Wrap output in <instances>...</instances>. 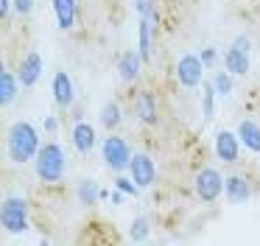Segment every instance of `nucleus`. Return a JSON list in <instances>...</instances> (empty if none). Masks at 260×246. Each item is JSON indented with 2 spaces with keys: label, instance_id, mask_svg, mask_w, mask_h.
<instances>
[{
  "label": "nucleus",
  "instance_id": "1",
  "mask_svg": "<svg viewBox=\"0 0 260 246\" xmlns=\"http://www.w3.org/2000/svg\"><path fill=\"white\" fill-rule=\"evenodd\" d=\"M42 148V137L37 132V126H31L28 120H17L9 126L6 134V151H9V160L23 165V162L34 160Z\"/></svg>",
  "mask_w": 260,
  "mask_h": 246
},
{
  "label": "nucleus",
  "instance_id": "2",
  "mask_svg": "<svg viewBox=\"0 0 260 246\" xmlns=\"http://www.w3.org/2000/svg\"><path fill=\"white\" fill-rule=\"evenodd\" d=\"M34 171H37V179L42 184H56L62 182L64 171H68V160H64V151L59 143H42L40 154L34 157Z\"/></svg>",
  "mask_w": 260,
  "mask_h": 246
},
{
  "label": "nucleus",
  "instance_id": "3",
  "mask_svg": "<svg viewBox=\"0 0 260 246\" xmlns=\"http://www.w3.org/2000/svg\"><path fill=\"white\" fill-rule=\"evenodd\" d=\"M0 224L12 235H23L28 229V201L23 196H6L0 207Z\"/></svg>",
  "mask_w": 260,
  "mask_h": 246
},
{
  "label": "nucleus",
  "instance_id": "4",
  "mask_svg": "<svg viewBox=\"0 0 260 246\" xmlns=\"http://www.w3.org/2000/svg\"><path fill=\"white\" fill-rule=\"evenodd\" d=\"M101 157H104V165H107L109 171L123 173V171H129V162L135 154H132L129 143H126L120 134H109L101 143Z\"/></svg>",
  "mask_w": 260,
  "mask_h": 246
},
{
  "label": "nucleus",
  "instance_id": "5",
  "mask_svg": "<svg viewBox=\"0 0 260 246\" xmlns=\"http://www.w3.org/2000/svg\"><path fill=\"white\" fill-rule=\"evenodd\" d=\"M224 179L226 176H221L218 168L204 165V168H199L196 179H193V190H196V196L204 204H213V201H218V196L224 193Z\"/></svg>",
  "mask_w": 260,
  "mask_h": 246
},
{
  "label": "nucleus",
  "instance_id": "6",
  "mask_svg": "<svg viewBox=\"0 0 260 246\" xmlns=\"http://www.w3.org/2000/svg\"><path fill=\"white\" fill-rule=\"evenodd\" d=\"M176 78H179V84L185 89H193V87H199L202 84V78H204V62H202V56H196V53H185L179 62H176Z\"/></svg>",
  "mask_w": 260,
  "mask_h": 246
},
{
  "label": "nucleus",
  "instance_id": "7",
  "mask_svg": "<svg viewBox=\"0 0 260 246\" xmlns=\"http://www.w3.org/2000/svg\"><path fill=\"white\" fill-rule=\"evenodd\" d=\"M129 176L140 184V190H146L157 182V165H154V160L148 154H140V151H137L129 162Z\"/></svg>",
  "mask_w": 260,
  "mask_h": 246
},
{
  "label": "nucleus",
  "instance_id": "8",
  "mask_svg": "<svg viewBox=\"0 0 260 246\" xmlns=\"http://www.w3.org/2000/svg\"><path fill=\"white\" fill-rule=\"evenodd\" d=\"M241 137H238V132H230V129H221L218 134H215V157H218L221 162H226V165H232V162L241 160Z\"/></svg>",
  "mask_w": 260,
  "mask_h": 246
},
{
  "label": "nucleus",
  "instance_id": "9",
  "mask_svg": "<svg viewBox=\"0 0 260 246\" xmlns=\"http://www.w3.org/2000/svg\"><path fill=\"white\" fill-rule=\"evenodd\" d=\"M132 109H135V117H137L140 123H146V126H157L159 109H157V98H154V93H148V89H140V93H135Z\"/></svg>",
  "mask_w": 260,
  "mask_h": 246
},
{
  "label": "nucleus",
  "instance_id": "10",
  "mask_svg": "<svg viewBox=\"0 0 260 246\" xmlns=\"http://www.w3.org/2000/svg\"><path fill=\"white\" fill-rule=\"evenodd\" d=\"M42 70H45V65H42V56L37 53V50L25 53L23 59H20V65H17V78H20V84H23V87H34V84L42 78Z\"/></svg>",
  "mask_w": 260,
  "mask_h": 246
},
{
  "label": "nucleus",
  "instance_id": "11",
  "mask_svg": "<svg viewBox=\"0 0 260 246\" xmlns=\"http://www.w3.org/2000/svg\"><path fill=\"white\" fill-rule=\"evenodd\" d=\"M224 196L230 199V204H246L252 199V184L241 173H230L224 179Z\"/></svg>",
  "mask_w": 260,
  "mask_h": 246
},
{
  "label": "nucleus",
  "instance_id": "12",
  "mask_svg": "<svg viewBox=\"0 0 260 246\" xmlns=\"http://www.w3.org/2000/svg\"><path fill=\"white\" fill-rule=\"evenodd\" d=\"M143 65H146V59H143L140 50H126V53H120L118 56V76H120V81H126V84L137 81Z\"/></svg>",
  "mask_w": 260,
  "mask_h": 246
},
{
  "label": "nucleus",
  "instance_id": "13",
  "mask_svg": "<svg viewBox=\"0 0 260 246\" xmlns=\"http://www.w3.org/2000/svg\"><path fill=\"white\" fill-rule=\"evenodd\" d=\"M51 95L59 106H73L76 101V87H73V78L68 76L64 70H59L53 76V84H51Z\"/></svg>",
  "mask_w": 260,
  "mask_h": 246
},
{
  "label": "nucleus",
  "instance_id": "14",
  "mask_svg": "<svg viewBox=\"0 0 260 246\" xmlns=\"http://www.w3.org/2000/svg\"><path fill=\"white\" fill-rule=\"evenodd\" d=\"M249 67H252V59H249V50L238 48V45H230L224 53V70H230L232 76H246Z\"/></svg>",
  "mask_w": 260,
  "mask_h": 246
},
{
  "label": "nucleus",
  "instance_id": "15",
  "mask_svg": "<svg viewBox=\"0 0 260 246\" xmlns=\"http://www.w3.org/2000/svg\"><path fill=\"white\" fill-rule=\"evenodd\" d=\"M53 17H56V25L62 31H70L76 25V17H79V3L76 0H51Z\"/></svg>",
  "mask_w": 260,
  "mask_h": 246
},
{
  "label": "nucleus",
  "instance_id": "16",
  "mask_svg": "<svg viewBox=\"0 0 260 246\" xmlns=\"http://www.w3.org/2000/svg\"><path fill=\"white\" fill-rule=\"evenodd\" d=\"M70 140H73V148L81 151V154H90L95 148V129L90 126L87 120H79L70 132Z\"/></svg>",
  "mask_w": 260,
  "mask_h": 246
},
{
  "label": "nucleus",
  "instance_id": "17",
  "mask_svg": "<svg viewBox=\"0 0 260 246\" xmlns=\"http://www.w3.org/2000/svg\"><path fill=\"white\" fill-rule=\"evenodd\" d=\"M17 87H23L20 78H17V73L0 67V106H3V109L17 101Z\"/></svg>",
  "mask_w": 260,
  "mask_h": 246
},
{
  "label": "nucleus",
  "instance_id": "18",
  "mask_svg": "<svg viewBox=\"0 0 260 246\" xmlns=\"http://www.w3.org/2000/svg\"><path fill=\"white\" fill-rule=\"evenodd\" d=\"M238 137H241L243 148H249L252 154H260V123L246 117L238 123Z\"/></svg>",
  "mask_w": 260,
  "mask_h": 246
},
{
  "label": "nucleus",
  "instance_id": "19",
  "mask_svg": "<svg viewBox=\"0 0 260 246\" xmlns=\"http://www.w3.org/2000/svg\"><path fill=\"white\" fill-rule=\"evenodd\" d=\"M76 199H79V204L84 207H92L98 199H101V188H98L92 179H81L79 188H76Z\"/></svg>",
  "mask_w": 260,
  "mask_h": 246
},
{
  "label": "nucleus",
  "instance_id": "20",
  "mask_svg": "<svg viewBox=\"0 0 260 246\" xmlns=\"http://www.w3.org/2000/svg\"><path fill=\"white\" fill-rule=\"evenodd\" d=\"M120 120H123V109H120L118 101L104 104V109H101V126L109 129V132H115V129L120 126Z\"/></svg>",
  "mask_w": 260,
  "mask_h": 246
},
{
  "label": "nucleus",
  "instance_id": "21",
  "mask_svg": "<svg viewBox=\"0 0 260 246\" xmlns=\"http://www.w3.org/2000/svg\"><path fill=\"white\" fill-rule=\"evenodd\" d=\"M154 22L151 20H140V31H137V48H140L143 59H151V34H154Z\"/></svg>",
  "mask_w": 260,
  "mask_h": 246
},
{
  "label": "nucleus",
  "instance_id": "22",
  "mask_svg": "<svg viewBox=\"0 0 260 246\" xmlns=\"http://www.w3.org/2000/svg\"><path fill=\"white\" fill-rule=\"evenodd\" d=\"M215 87H213V81L204 87V95H202V117H204V123H210L215 117Z\"/></svg>",
  "mask_w": 260,
  "mask_h": 246
},
{
  "label": "nucleus",
  "instance_id": "23",
  "mask_svg": "<svg viewBox=\"0 0 260 246\" xmlns=\"http://www.w3.org/2000/svg\"><path fill=\"white\" fill-rule=\"evenodd\" d=\"M213 87L218 95H232V87H235V81H232V73L230 70H218L213 76Z\"/></svg>",
  "mask_w": 260,
  "mask_h": 246
},
{
  "label": "nucleus",
  "instance_id": "24",
  "mask_svg": "<svg viewBox=\"0 0 260 246\" xmlns=\"http://www.w3.org/2000/svg\"><path fill=\"white\" fill-rule=\"evenodd\" d=\"M135 9H137V17H140V20H151V22L159 20L157 0H135Z\"/></svg>",
  "mask_w": 260,
  "mask_h": 246
},
{
  "label": "nucleus",
  "instance_id": "25",
  "mask_svg": "<svg viewBox=\"0 0 260 246\" xmlns=\"http://www.w3.org/2000/svg\"><path fill=\"white\" fill-rule=\"evenodd\" d=\"M148 235H151V227H148V218H135L132 221V229H129V238L135 240V243H140V240H146Z\"/></svg>",
  "mask_w": 260,
  "mask_h": 246
},
{
  "label": "nucleus",
  "instance_id": "26",
  "mask_svg": "<svg viewBox=\"0 0 260 246\" xmlns=\"http://www.w3.org/2000/svg\"><path fill=\"white\" fill-rule=\"evenodd\" d=\"M115 188L123 190L126 196H137V193H140V184H137L132 176H123V173H118V179H115Z\"/></svg>",
  "mask_w": 260,
  "mask_h": 246
},
{
  "label": "nucleus",
  "instance_id": "27",
  "mask_svg": "<svg viewBox=\"0 0 260 246\" xmlns=\"http://www.w3.org/2000/svg\"><path fill=\"white\" fill-rule=\"evenodd\" d=\"M42 129L48 132V137H53V134L59 132V117L56 115H48L45 120H42Z\"/></svg>",
  "mask_w": 260,
  "mask_h": 246
},
{
  "label": "nucleus",
  "instance_id": "28",
  "mask_svg": "<svg viewBox=\"0 0 260 246\" xmlns=\"http://www.w3.org/2000/svg\"><path fill=\"white\" fill-rule=\"evenodd\" d=\"M34 3L37 0H14V11H17V14H31Z\"/></svg>",
  "mask_w": 260,
  "mask_h": 246
},
{
  "label": "nucleus",
  "instance_id": "29",
  "mask_svg": "<svg viewBox=\"0 0 260 246\" xmlns=\"http://www.w3.org/2000/svg\"><path fill=\"white\" fill-rule=\"evenodd\" d=\"M199 56H202V62H204V67H207V70L215 65V59H218V56H215V48H204Z\"/></svg>",
  "mask_w": 260,
  "mask_h": 246
},
{
  "label": "nucleus",
  "instance_id": "30",
  "mask_svg": "<svg viewBox=\"0 0 260 246\" xmlns=\"http://www.w3.org/2000/svg\"><path fill=\"white\" fill-rule=\"evenodd\" d=\"M14 9V0H0V20L6 22V17H9V11Z\"/></svg>",
  "mask_w": 260,
  "mask_h": 246
},
{
  "label": "nucleus",
  "instance_id": "31",
  "mask_svg": "<svg viewBox=\"0 0 260 246\" xmlns=\"http://www.w3.org/2000/svg\"><path fill=\"white\" fill-rule=\"evenodd\" d=\"M123 199H126V193H123V190H118V188L109 193V201H112V204H123Z\"/></svg>",
  "mask_w": 260,
  "mask_h": 246
}]
</instances>
